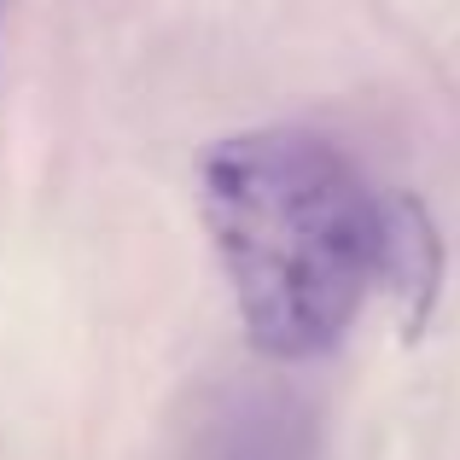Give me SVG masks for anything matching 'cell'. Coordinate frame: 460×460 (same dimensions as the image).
Returning a JSON list of instances; mask_svg holds the SVG:
<instances>
[{
	"label": "cell",
	"mask_w": 460,
	"mask_h": 460,
	"mask_svg": "<svg viewBox=\"0 0 460 460\" xmlns=\"http://www.w3.org/2000/svg\"><path fill=\"white\" fill-rule=\"evenodd\" d=\"M199 210L239 326L269 361L338 349L367 292L385 286L391 204L309 128L216 140L199 169Z\"/></svg>",
	"instance_id": "obj_1"
},
{
	"label": "cell",
	"mask_w": 460,
	"mask_h": 460,
	"mask_svg": "<svg viewBox=\"0 0 460 460\" xmlns=\"http://www.w3.org/2000/svg\"><path fill=\"white\" fill-rule=\"evenodd\" d=\"M438 280H443V245L431 216L414 199H391V234H385V286L402 304V332L420 338L438 304Z\"/></svg>",
	"instance_id": "obj_2"
}]
</instances>
